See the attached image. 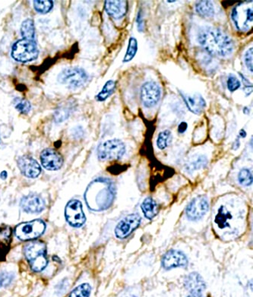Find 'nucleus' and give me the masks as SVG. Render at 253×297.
<instances>
[{"mask_svg": "<svg viewBox=\"0 0 253 297\" xmlns=\"http://www.w3.org/2000/svg\"><path fill=\"white\" fill-rule=\"evenodd\" d=\"M226 86H227V89L230 92H234L240 89L241 83L235 75H230L228 79H227V82H226Z\"/></svg>", "mask_w": 253, "mask_h": 297, "instance_id": "34", "label": "nucleus"}, {"mask_svg": "<svg viewBox=\"0 0 253 297\" xmlns=\"http://www.w3.org/2000/svg\"><path fill=\"white\" fill-rule=\"evenodd\" d=\"M239 135H240V137L243 138H243H246L247 137V132L243 129H241V130L240 131Z\"/></svg>", "mask_w": 253, "mask_h": 297, "instance_id": "41", "label": "nucleus"}, {"mask_svg": "<svg viewBox=\"0 0 253 297\" xmlns=\"http://www.w3.org/2000/svg\"><path fill=\"white\" fill-rule=\"evenodd\" d=\"M184 285L191 294H201L206 288L205 281L197 272H192L187 275L184 281Z\"/></svg>", "mask_w": 253, "mask_h": 297, "instance_id": "19", "label": "nucleus"}, {"mask_svg": "<svg viewBox=\"0 0 253 297\" xmlns=\"http://www.w3.org/2000/svg\"><path fill=\"white\" fill-rule=\"evenodd\" d=\"M126 153V146L120 139H111L100 144L97 148V157L103 161L120 160Z\"/></svg>", "mask_w": 253, "mask_h": 297, "instance_id": "8", "label": "nucleus"}, {"mask_svg": "<svg viewBox=\"0 0 253 297\" xmlns=\"http://www.w3.org/2000/svg\"><path fill=\"white\" fill-rule=\"evenodd\" d=\"M243 113H244V114H247V115H249V114H250V109L248 108V107H244V108H243Z\"/></svg>", "mask_w": 253, "mask_h": 297, "instance_id": "42", "label": "nucleus"}, {"mask_svg": "<svg viewBox=\"0 0 253 297\" xmlns=\"http://www.w3.org/2000/svg\"><path fill=\"white\" fill-rule=\"evenodd\" d=\"M7 177H8V174H7L6 171H2V172L0 174V178L3 179V180H5V179H6Z\"/></svg>", "mask_w": 253, "mask_h": 297, "instance_id": "40", "label": "nucleus"}, {"mask_svg": "<svg viewBox=\"0 0 253 297\" xmlns=\"http://www.w3.org/2000/svg\"><path fill=\"white\" fill-rule=\"evenodd\" d=\"M21 33L24 39L34 40L35 38V27L32 19H26L22 23L21 27Z\"/></svg>", "mask_w": 253, "mask_h": 297, "instance_id": "23", "label": "nucleus"}, {"mask_svg": "<svg viewBox=\"0 0 253 297\" xmlns=\"http://www.w3.org/2000/svg\"><path fill=\"white\" fill-rule=\"evenodd\" d=\"M240 139H236V141H235L234 144H233V150H237V149L239 148H240Z\"/></svg>", "mask_w": 253, "mask_h": 297, "instance_id": "39", "label": "nucleus"}, {"mask_svg": "<svg viewBox=\"0 0 253 297\" xmlns=\"http://www.w3.org/2000/svg\"><path fill=\"white\" fill-rule=\"evenodd\" d=\"M161 265L165 270L186 267L188 265V259L181 251L172 249L164 254L162 258Z\"/></svg>", "mask_w": 253, "mask_h": 297, "instance_id": "13", "label": "nucleus"}, {"mask_svg": "<svg viewBox=\"0 0 253 297\" xmlns=\"http://www.w3.org/2000/svg\"><path fill=\"white\" fill-rule=\"evenodd\" d=\"M45 230V223L37 219L17 226L15 229V235L19 240H33L43 234Z\"/></svg>", "mask_w": 253, "mask_h": 297, "instance_id": "6", "label": "nucleus"}, {"mask_svg": "<svg viewBox=\"0 0 253 297\" xmlns=\"http://www.w3.org/2000/svg\"><path fill=\"white\" fill-rule=\"evenodd\" d=\"M11 54L17 62L25 63L36 59L38 57L39 50L35 40L23 38L15 42Z\"/></svg>", "mask_w": 253, "mask_h": 297, "instance_id": "5", "label": "nucleus"}, {"mask_svg": "<svg viewBox=\"0 0 253 297\" xmlns=\"http://www.w3.org/2000/svg\"><path fill=\"white\" fill-rule=\"evenodd\" d=\"M116 186L111 179L100 177L87 187L85 200L90 210L103 211L113 205L116 198Z\"/></svg>", "mask_w": 253, "mask_h": 297, "instance_id": "1", "label": "nucleus"}, {"mask_svg": "<svg viewBox=\"0 0 253 297\" xmlns=\"http://www.w3.org/2000/svg\"><path fill=\"white\" fill-rule=\"evenodd\" d=\"M105 10L109 16L116 20L121 19L126 15L128 2L125 0H110L105 2Z\"/></svg>", "mask_w": 253, "mask_h": 297, "instance_id": "18", "label": "nucleus"}, {"mask_svg": "<svg viewBox=\"0 0 253 297\" xmlns=\"http://www.w3.org/2000/svg\"><path fill=\"white\" fill-rule=\"evenodd\" d=\"M188 128V124L186 122H180V125L178 126V132L180 134H183L187 130Z\"/></svg>", "mask_w": 253, "mask_h": 297, "instance_id": "38", "label": "nucleus"}, {"mask_svg": "<svg viewBox=\"0 0 253 297\" xmlns=\"http://www.w3.org/2000/svg\"><path fill=\"white\" fill-rule=\"evenodd\" d=\"M183 101L185 102L186 106L189 110L195 114H200L203 112L206 107V102L201 94H187L180 92Z\"/></svg>", "mask_w": 253, "mask_h": 297, "instance_id": "17", "label": "nucleus"}, {"mask_svg": "<svg viewBox=\"0 0 253 297\" xmlns=\"http://www.w3.org/2000/svg\"><path fill=\"white\" fill-rule=\"evenodd\" d=\"M161 97V90L158 84L148 82L141 88L140 98L147 108H152L158 104Z\"/></svg>", "mask_w": 253, "mask_h": 297, "instance_id": "9", "label": "nucleus"}, {"mask_svg": "<svg viewBox=\"0 0 253 297\" xmlns=\"http://www.w3.org/2000/svg\"><path fill=\"white\" fill-rule=\"evenodd\" d=\"M142 218L138 214H131L120 220L115 228V235L118 239H124L139 227Z\"/></svg>", "mask_w": 253, "mask_h": 297, "instance_id": "11", "label": "nucleus"}, {"mask_svg": "<svg viewBox=\"0 0 253 297\" xmlns=\"http://www.w3.org/2000/svg\"><path fill=\"white\" fill-rule=\"evenodd\" d=\"M12 229L8 226L0 227V262L5 261L7 254L10 250Z\"/></svg>", "mask_w": 253, "mask_h": 297, "instance_id": "20", "label": "nucleus"}, {"mask_svg": "<svg viewBox=\"0 0 253 297\" xmlns=\"http://www.w3.org/2000/svg\"><path fill=\"white\" fill-rule=\"evenodd\" d=\"M250 2L253 1L240 2L232 10L231 19L237 30L247 31L253 27V9Z\"/></svg>", "mask_w": 253, "mask_h": 297, "instance_id": "4", "label": "nucleus"}, {"mask_svg": "<svg viewBox=\"0 0 253 297\" xmlns=\"http://www.w3.org/2000/svg\"><path fill=\"white\" fill-rule=\"evenodd\" d=\"M195 10L200 16L212 18L215 15V7L211 1H199L195 5Z\"/></svg>", "mask_w": 253, "mask_h": 297, "instance_id": "22", "label": "nucleus"}, {"mask_svg": "<svg viewBox=\"0 0 253 297\" xmlns=\"http://www.w3.org/2000/svg\"><path fill=\"white\" fill-rule=\"evenodd\" d=\"M176 1H168L169 3H173V2H175Z\"/></svg>", "mask_w": 253, "mask_h": 297, "instance_id": "44", "label": "nucleus"}, {"mask_svg": "<svg viewBox=\"0 0 253 297\" xmlns=\"http://www.w3.org/2000/svg\"><path fill=\"white\" fill-rule=\"evenodd\" d=\"M232 219V215L230 212L226 210L223 206L218 209V214L215 217V222L218 227L221 229L229 227L228 220Z\"/></svg>", "mask_w": 253, "mask_h": 297, "instance_id": "24", "label": "nucleus"}, {"mask_svg": "<svg viewBox=\"0 0 253 297\" xmlns=\"http://www.w3.org/2000/svg\"><path fill=\"white\" fill-rule=\"evenodd\" d=\"M92 292V287L89 284H82L71 292L68 297H89Z\"/></svg>", "mask_w": 253, "mask_h": 297, "instance_id": "30", "label": "nucleus"}, {"mask_svg": "<svg viewBox=\"0 0 253 297\" xmlns=\"http://www.w3.org/2000/svg\"><path fill=\"white\" fill-rule=\"evenodd\" d=\"M207 164H208V159L205 156H198L196 158L193 159L188 163L186 167V170L189 173H192L206 167Z\"/></svg>", "mask_w": 253, "mask_h": 297, "instance_id": "27", "label": "nucleus"}, {"mask_svg": "<svg viewBox=\"0 0 253 297\" xmlns=\"http://www.w3.org/2000/svg\"><path fill=\"white\" fill-rule=\"evenodd\" d=\"M67 222L73 227H81L86 222V217L82 205L78 200H71L67 204L65 210Z\"/></svg>", "mask_w": 253, "mask_h": 297, "instance_id": "10", "label": "nucleus"}, {"mask_svg": "<svg viewBox=\"0 0 253 297\" xmlns=\"http://www.w3.org/2000/svg\"><path fill=\"white\" fill-rule=\"evenodd\" d=\"M14 107L19 113L22 114H27L32 110V106L28 100L25 99L17 97L14 100Z\"/></svg>", "mask_w": 253, "mask_h": 297, "instance_id": "32", "label": "nucleus"}, {"mask_svg": "<svg viewBox=\"0 0 253 297\" xmlns=\"http://www.w3.org/2000/svg\"><path fill=\"white\" fill-rule=\"evenodd\" d=\"M141 208L146 218L152 220L158 214V205L152 198H146L141 205Z\"/></svg>", "mask_w": 253, "mask_h": 297, "instance_id": "21", "label": "nucleus"}, {"mask_svg": "<svg viewBox=\"0 0 253 297\" xmlns=\"http://www.w3.org/2000/svg\"><path fill=\"white\" fill-rule=\"evenodd\" d=\"M21 207L29 214H39L45 208V202L38 195L30 194L22 199Z\"/></svg>", "mask_w": 253, "mask_h": 297, "instance_id": "16", "label": "nucleus"}, {"mask_svg": "<svg viewBox=\"0 0 253 297\" xmlns=\"http://www.w3.org/2000/svg\"><path fill=\"white\" fill-rule=\"evenodd\" d=\"M69 109L67 107H62L57 109L54 114V119L55 122H62L66 120L69 117Z\"/></svg>", "mask_w": 253, "mask_h": 297, "instance_id": "33", "label": "nucleus"}, {"mask_svg": "<svg viewBox=\"0 0 253 297\" xmlns=\"http://www.w3.org/2000/svg\"><path fill=\"white\" fill-rule=\"evenodd\" d=\"M33 6L39 13L47 14L53 8L54 2L50 0H36L33 2Z\"/></svg>", "mask_w": 253, "mask_h": 297, "instance_id": "29", "label": "nucleus"}, {"mask_svg": "<svg viewBox=\"0 0 253 297\" xmlns=\"http://www.w3.org/2000/svg\"><path fill=\"white\" fill-rule=\"evenodd\" d=\"M172 134L170 130H163L158 134L157 139V146L160 150L167 148L171 142Z\"/></svg>", "mask_w": 253, "mask_h": 297, "instance_id": "28", "label": "nucleus"}, {"mask_svg": "<svg viewBox=\"0 0 253 297\" xmlns=\"http://www.w3.org/2000/svg\"><path fill=\"white\" fill-rule=\"evenodd\" d=\"M238 181L243 186H250L253 184V174L250 169H242L239 172Z\"/></svg>", "mask_w": 253, "mask_h": 297, "instance_id": "31", "label": "nucleus"}, {"mask_svg": "<svg viewBox=\"0 0 253 297\" xmlns=\"http://www.w3.org/2000/svg\"><path fill=\"white\" fill-rule=\"evenodd\" d=\"M253 49L250 47L244 55V62L248 70L253 73Z\"/></svg>", "mask_w": 253, "mask_h": 297, "instance_id": "36", "label": "nucleus"}, {"mask_svg": "<svg viewBox=\"0 0 253 297\" xmlns=\"http://www.w3.org/2000/svg\"><path fill=\"white\" fill-rule=\"evenodd\" d=\"M14 279V274L11 272L0 273V287H8L12 282Z\"/></svg>", "mask_w": 253, "mask_h": 297, "instance_id": "35", "label": "nucleus"}, {"mask_svg": "<svg viewBox=\"0 0 253 297\" xmlns=\"http://www.w3.org/2000/svg\"><path fill=\"white\" fill-rule=\"evenodd\" d=\"M188 297H202L201 294H191Z\"/></svg>", "mask_w": 253, "mask_h": 297, "instance_id": "43", "label": "nucleus"}, {"mask_svg": "<svg viewBox=\"0 0 253 297\" xmlns=\"http://www.w3.org/2000/svg\"><path fill=\"white\" fill-rule=\"evenodd\" d=\"M138 51V41L135 37H131L128 40V47H127L126 52L124 57L123 62L124 63L131 62L135 58Z\"/></svg>", "mask_w": 253, "mask_h": 297, "instance_id": "25", "label": "nucleus"}, {"mask_svg": "<svg viewBox=\"0 0 253 297\" xmlns=\"http://www.w3.org/2000/svg\"><path fill=\"white\" fill-rule=\"evenodd\" d=\"M240 76H241L242 80H243V83H244V86H245V88H244V92H245L246 95L248 96L251 94L252 91H253V86H252V84L246 79V77H244L242 74H240Z\"/></svg>", "mask_w": 253, "mask_h": 297, "instance_id": "37", "label": "nucleus"}, {"mask_svg": "<svg viewBox=\"0 0 253 297\" xmlns=\"http://www.w3.org/2000/svg\"><path fill=\"white\" fill-rule=\"evenodd\" d=\"M25 258L27 259L30 267L35 272H40L48 264L47 259V246L44 242L34 241L25 245Z\"/></svg>", "mask_w": 253, "mask_h": 297, "instance_id": "3", "label": "nucleus"}, {"mask_svg": "<svg viewBox=\"0 0 253 297\" xmlns=\"http://www.w3.org/2000/svg\"><path fill=\"white\" fill-rule=\"evenodd\" d=\"M209 210V202L205 196H200L190 202L186 208V214L189 220H200Z\"/></svg>", "mask_w": 253, "mask_h": 297, "instance_id": "12", "label": "nucleus"}, {"mask_svg": "<svg viewBox=\"0 0 253 297\" xmlns=\"http://www.w3.org/2000/svg\"><path fill=\"white\" fill-rule=\"evenodd\" d=\"M198 41L208 54L215 57H228L234 49L232 39L220 29L214 28H205L200 30Z\"/></svg>", "mask_w": 253, "mask_h": 297, "instance_id": "2", "label": "nucleus"}, {"mask_svg": "<svg viewBox=\"0 0 253 297\" xmlns=\"http://www.w3.org/2000/svg\"><path fill=\"white\" fill-rule=\"evenodd\" d=\"M18 167L21 173L29 178H37L41 173L40 164L29 156L19 157L18 160Z\"/></svg>", "mask_w": 253, "mask_h": 297, "instance_id": "15", "label": "nucleus"}, {"mask_svg": "<svg viewBox=\"0 0 253 297\" xmlns=\"http://www.w3.org/2000/svg\"><path fill=\"white\" fill-rule=\"evenodd\" d=\"M115 89V82L113 80L107 81L105 85L103 86V89L100 90V93L96 96V99L100 102L104 101L113 94Z\"/></svg>", "mask_w": 253, "mask_h": 297, "instance_id": "26", "label": "nucleus"}, {"mask_svg": "<svg viewBox=\"0 0 253 297\" xmlns=\"http://www.w3.org/2000/svg\"><path fill=\"white\" fill-rule=\"evenodd\" d=\"M40 160L43 167L48 171H58L63 164V159L61 154L51 148L45 149L42 151Z\"/></svg>", "mask_w": 253, "mask_h": 297, "instance_id": "14", "label": "nucleus"}, {"mask_svg": "<svg viewBox=\"0 0 253 297\" xmlns=\"http://www.w3.org/2000/svg\"><path fill=\"white\" fill-rule=\"evenodd\" d=\"M89 79L88 74L84 69L78 67H70L64 69L58 75L60 83L66 86L69 89L82 87Z\"/></svg>", "mask_w": 253, "mask_h": 297, "instance_id": "7", "label": "nucleus"}, {"mask_svg": "<svg viewBox=\"0 0 253 297\" xmlns=\"http://www.w3.org/2000/svg\"><path fill=\"white\" fill-rule=\"evenodd\" d=\"M135 297V296H132V297Z\"/></svg>", "mask_w": 253, "mask_h": 297, "instance_id": "45", "label": "nucleus"}]
</instances>
